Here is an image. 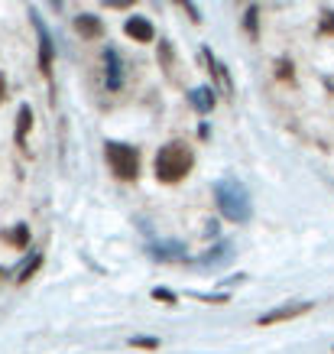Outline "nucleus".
<instances>
[{
  "label": "nucleus",
  "instance_id": "obj_13",
  "mask_svg": "<svg viewBox=\"0 0 334 354\" xmlns=\"http://www.w3.org/2000/svg\"><path fill=\"white\" fill-rule=\"evenodd\" d=\"M217 254H205L202 260H195V267H221V263H227V260L234 257V250H230V244H221L215 247Z\"/></svg>",
  "mask_w": 334,
  "mask_h": 354
},
{
  "label": "nucleus",
  "instance_id": "obj_17",
  "mask_svg": "<svg viewBox=\"0 0 334 354\" xmlns=\"http://www.w3.org/2000/svg\"><path fill=\"white\" fill-rule=\"evenodd\" d=\"M43 267V254H32V260L26 263V267L20 270V277H17V283H26V279H32L36 277V270Z\"/></svg>",
  "mask_w": 334,
  "mask_h": 354
},
{
  "label": "nucleus",
  "instance_id": "obj_11",
  "mask_svg": "<svg viewBox=\"0 0 334 354\" xmlns=\"http://www.w3.org/2000/svg\"><path fill=\"white\" fill-rule=\"evenodd\" d=\"M202 55H205L208 68L215 72V78H217V82H221V88H224V95H230L234 88H230V75H227V68H224V65H221V62H217V59H215V53H211V49H202Z\"/></svg>",
  "mask_w": 334,
  "mask_h": 354
},
{
  "label": "nucleus",
  "instance_id": "obj_5",
  "mask_svg": "<svg viewBox=\"0 0 334 354\" xmlns=\"http://www.w3.org/2000/svg\"><path fill=\"white\" fill-rule=\"evenodd\" d=\"M101 62H104V82H108V88L110 91H120V88H124V62H120V53L114 46H104Z\"/></svg>",
  "mask_w": 334,
  "mask_h": 354
},
{
  "label": "nucleus",
  "instance_id": "obj_25",
  "mask_svg": "<svg viewBox=\"0 0 334 354\" xmlns=\"http://www.w3.org/2000/svg\"><path fill=\"white\" fill-rule=\"evenodd\" d=\"M3 277H7V270H3V267H0V279H3Z\"/></svg>",
  "mask_w": 334,
  "mask_h": 354
},
{
  "label": "nucleus",
  "instance_id": "obj_24",
  "mask_svg": "<svg viewBox=\"0 0 334 354\" xmlns=\"http://www.w3.org/2000/svg\"><path fill=\"white\" fill-rule=\"evenodd\" d=\"M108 7H117V10H127V7H130V3H127V0H110V3H108Z\"/></svg>",
  "mask_w": 334,
  "mask_h": 354
},
{
  "label": "nucleus",
  "instance_id": "obj_2",
  "mask_svg": "<svg viewBox=\"0 0 334 354\" xmlns=\"http://www.w3.org/2000/svg\"><path fill=\"white\" fill-rule=\"evenodd\" d=\"M195 166V153L188 143H179V140H173V143H166V147H159V153H156V160H153V169H156V179L166 185H175L182 183L185 176L192 172Z\"/></svg>",
  "mask_w": 334,
  "mask_h": 354
},
{
  "label": "nucleus",
  "instance_id": "obj_7",
  "mask_svg": "<svg viewBox=\"0 0 334 354\" xmlns=\"http://www.w3.org/2000/svg\"><path fill=\"white\" fill-rule=\"evenodd\" d=\"M124 32H127L133 43H153V39H156V30H153V23L146 20V17H127Z\"/></svg>",
  "mask_w": 334,
  "mask_h": 354
},
{
  "label": "nucleus",
  "instance_id": "obj_22",
  "mask_svg": "<svg viewBox=\"0 0 334 354\" xmlns=\"http://www.w3.org/2000/svg\"><path fill=\"white\" fill-rule=\"evenodd\" d=\"M182 10L188 13V17H192L195 23H202V17H198V7H195V3H182Z\"/></svg>",
  "mask_w": 334,
  "mask_h": 354
},
{
  "label": "nucleus",
  "instance_id": "obj_3",
  "mask_svg": "<svg viewBox=\"0 0 334 354\" xmlns=\"http://www.w3.org/2000/svg\"><path fill=\"white\" fill-rule=\"evenodd\" d=\"M104 160H108L110 172H114L117 179H124V183H133V179L140 176V150H137V147L108 140V143H104Z\"/></svg>",
  "mask_w": 334,
  "mask_h": 354
},
{
  "label": "nucleus",
  "instance_id": "obj_1",
  "mask_svg": "<svg viewBox=\"0 0 334 354\" xmlns=\"http://www.w3.org/2000/svg\"><path fill=\"white\" fill-rule=\"evenodd\" d=\"M215 202L221 208V215L227 221H234V225H247L253 218V202H250L247 185L237 183L234 176H224V179L215 183Z\"/></svg>",
  "mask_w": 334,
  "mask_h": 354
},
{
  "label": "nucleus",
  "instance_id": "obj_16",
  "mask_svg": "<svg viewBox=\"0 0 334 354\" xmlns=\"http://www.w3.org/2000/svg\"><path fill=\"white\" fill-rule=\"evenodd\" d=\"M244 30L250 32V39L259 36V7H253V3H250L247 13H244Z\"/></svg>",
  "mask_w": 334,
  "mask_h": 354
},
{
  "label": "nucleus",
  "instance_id": "obj_9",
  "mask_svg": "<svg viewBox=\"0 0 334 354\" xmlns=\"http://www.w3.org/2000/svg\"><path fill=\"white\" fill-rule=\"evenodd\" d=\"M188 101H192V108L198 111V114H211V108H215V88H208V85L192 88Z\"/></svg>",
  "mask_w": 334,
  "mask_h": 354
},
{
  "label": "nucleus",
  "instance_id": "obj_8",
  "mask_svg": "<svg viewBox=\"0 0 334 354\" xmlns=\"http://www.w3.org/2000/svg\"><path fill=\"white\" fill-rule=\"evenodd\" d=\"M75 30L81 39H101V36H104V23H101V17H95V13H78Z\"/></svg>",
  "mask_w": 334,
  "mask_h": 354
},
{
  "label": "nucleus",
  "instance_id": "obj_18",
  "mask_svg": "<svg viewBox=\"0 0 334 354\" xmlns=\"http://www.w3.org/2000/svg\"><path fill=\"white\" fill-rule=\"evenodd\" d=\"M130 344H133V348H143V351H159V338H146V335H133Z\"/></svg>",
  "mask_w": 334,
  "mask_h": 354
},
{
  "label": "nucleus",
  "instance_id": "obj_15",
  "mask_svg": "<svg viewBox=\"0 0 334 354\" xmlns=\"http://www.w3.org/2000/svg\"><path fill=\"white\" fill-rule=\"evenodd\" d=\"M159 62H162V68H166V75H169V82H175V72H173V65H175V53H173V43H166V39L159 43Z\"/></svg>",
  "mask_w": 334,
  "mask_h": 354
},
{
  "label": "nucleus",
  "instance_id": "obj_4",
  "mask_svg": "<svg viewBox=\"0 0 334 354\" xmlns=\"http://www.w3.org/2000/svg\"><path fill=\"white\" fill-rule=\"evenodd\" d=\"M312 309V302H286V306H276V309L263 312L257 319V325L263 328V325H276V322H289V319H299V315H305V312Z\"/></svg>",
  "mask_w": 334,
  "mask_h": 354
},
{
  "label": "nucleus",
  "instance_id": "obj_12",
  "mask_svg": "<svg viewBox=\"0 0 334 354\" xmlns=\"http://www.w3.org/2000/svg\"><path fill=\"white\" fill-rule=\"evenodd\" d=\"M3 241L7 244H13L17 250H26L30 247V225H17V227H10V231H3Z\"/></svg>",
  "mask_w": 334,
  "mask_h": 354
},
{
  "label": "nucleus",
  "instance_id": "obj_20",
  "mask_svg": "<svg viewBox=\"0 0 334 354\" xmlns=\"http://www.w3.org/2000/svg\"><path fill=\"white\" fill-rule=\"evenodd\" d=\"M318 32H322V36H334V10L322 13V20H318Z\"/></svg>",
  "mask_w": 334,
  "mask_h": 354
},
{
  "label": "nucleus",
  "instance_id": "obj_6",
  "mask_svg": "<svg viewBox=\"0 0 334 354\" xmlns=\"http://www.w3.org/2000/svg\"><path fill=\"white\" fill-rule=\"evenodd\" d=\"M30 17H32V26H36V36H39V72L49 78L52 75V36H49V30L43 26L39 13L30 10Z\"/></svg>",
  "mask_w": 334,
  "mask_h": 354
},
{
  "label": "nucleus",
  "instance_id": "obj_14",
  "mask_svg": "<svg viewBox=\"0 0 334 354\" xmlns=\"http://www.w3.org/2000/svg\"><path fill=\"white\" fill-rule=\"evenodd\" d=\"M150 254L156 260H185V247L182 244H153Z\"/></svg>",
  "mask_w": 334,
  "mask_h": 354
},
{
  "label": "nucleus",
  "instance_id": "obj_23",
  "mask_svg": "<svg viewBox=\"0 0 334 354\" xmlns=\"http://www.w3.org/2000/svg\"><path fill=\"white\" fill-rule=\"evenodd\" d=\"M7 101V78H3V72H0V104Z\"/></svg>",
  "mask_w": 334,
  "mask_h": 354
},
{
  "label": "nucleus",
  "instance_id": "obj_10",
  "mask_svg": "<svg viewBox=\"0 0 334 354\" xmlns=\"http://www.w3.org/2000/svg\"><path fill=\"white\" fill-rule=\"evenodd\" d=\"M30 130H32V108L30 104H20V111H17V147L20 150H26Z\"/></svg>",
  "mask_w": 334,
  "mask_h": 354
},
{
  "label": "nucleus",
  "instance_id": "obj_19",
  "mask_svg": "<svg viewBox=\"0 0 334 354\" xmlns=\"http://www.w3.org/2000/svg\"><path fill=\"white\" fill-rule=\"evenodd\" d=\"M153 299L166 302V306H175V302H179V296H175L173 290H166V286H156V290H153Z\"/></svg>",
  "mask_w": 334,
  "mask_h": 354
},
{
  "label": "nucleus",
  "instance_id": "obj_21",
  "mask_svg": "<svg viewBox=\"0 0 334 354\" xmlns=\"http://www.w3.org/2000/svg\"><path fill=\"white\" fill-rule=\"evenodd\" d=\"M276 75H279L282 82H289V85L295 82V75H292V62H289V59H279V62H276Z\"/></svg>",
  "mask_w": 334,
  "mask_h": 354
}]
</instances>
